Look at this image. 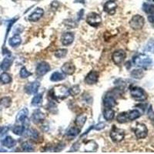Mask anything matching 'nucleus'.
<instances>
[{
    "label": "nucleus",
    "instance_id": "1",
    "mask_svg": "<svg viewBox=\"0 0 154 154\" xmlns=\"http://www.w3.org/2000/svg\"><path fill=\"white\" fill-rule=\"evenodd\" d=\"M52 97L56 100L66 99L69 96V89L64 85H56L51 90Z\"/></svg>",
    "mask_w": 154,
    "mask_h": 154
},
{
    "label": "nucleus",
    "instance_id": "2",
    "mask_svg": "<svg viewBox=\"0 0 154 154\" xmlns=\"http://www.w3.org/2000/svg\"><path fill=\"white\" fill-rule=\"evenodd\" d=\"M133 62L135 66L140 68H146L152 64V61L149 56L146 54H138L134 56Z\"/></svg>",
    "mask_w": 154,
    "mask_h": 154
},
{
    "label": "nucleus",
    "instance_id": "3",
    "mask_svg": "<svg viewBox=\"0 0 154 154\" xmlns=\"http://www.w3.org/2000/svg\"><path fill=\"white\" fill-rule=\"evenodd\" d=\"M130 94L132 97L137 101H144L147 99V94L142 88L133 86L130 89Z\"/></svg>",
    "mask_w": 154,
    "mask_h": 154
},
{
    "label": "nucleus",
    "instance_id": "4",
    "mask_svg": "<svg viewBox=\"0 0 154 154\" xmlns=\"http://www.w3.org/2000/svg\"><path fill=\"white\" fill-rule=\"evenodd\" d=\"M144 23H145L144 18L142 16L135 15L130 21V26L133 29L140 30L143 27Z\"/></svg>",
    "mask_w": 154,
    "mask_h": 154
},
{
    "label": "nucleus",
    "instance_id": "5",
    "mask_svg": "<svg viewBox=\"0 0 154 154\" xmlns=\"http://www.w3.org/2000/svg\"><path fill=\"white\" fill-rule=\"evenodd\" d=\"M86 23L91 26L95 27H98L102 23V18L101 16L99 14L96 13V12H91L89 13L87 16V18H86Z\"/></svg>",
    "mask_w": 154,
    "mask_h": 154
},
{
    "label": "nucleus",
    "instance_id": "6",
    "mask_svg": "<svg viewBox=\"0 0 154 154\" xmlns=\"http://www.w3.org/2000/svg\"><path fill=\"white\" fill-rule=\"evenodd\" d=\"M124 131H123V130L119 129V128L116 127V126H114L110 132V138L112 139V141L116 143L121 142V141L124 139Z\"/></svg>",
    "mask_w": 154,
    "mask_h": 154
},
{
    "label": "nucleus",
    "instance_id": "7",
    "mask_svg": "<svg viewBox=\"0 0 154 154\" xmlns=\"http://www.w3.org/2000/svg\"><path fill=\"white\" fill-rule=\"evenodd\" d=\"M134 133L137 139H144L147 137L148 130L143 123H137L134 128Z\"/></svg>",
    "mask_w": 154,
    "mask_h": 154
},
{
    "label": "nucleus",
    "instance_id": "8",
    "mask_svg": "<svg viewBox=\"0 0 154 154\" xmlns=\"http://www.w3.org/2000/svg\"><path fill=\"white\" fill-rule=\"evenodd\" d=\"M126 56V54L125 53V51L122 50V49L116 51V52H114L112 56V61H113V63H115L116 65H121L123 63V61H124Z\"/></svg>",
    "mask_w": 154,
    "mask_h": 154
},
{
    "label": "nucleus",
    "instance_id": "9",
    "mask_svg": "<svg viewBox=\"0 0 154 154\" xmlns=\"http://www.w3.org/2000/svg\"><path fill=\"white\" fill-rule=\"evenodd\" d=\"M49 70H50V66L49 63H47L46 62H42V63H38L35 72L38 76H42V75H46Z\"/></svg>",
    "mask_w": 154,
    "mask_h": 154
},
{
    "label": "nucleus",
    "instance_id": "10",
    "mask_svg": "<svg viewBox=\"0 0 154 154\" xmlns=\"http://www.w3.org/2000/svg\"><path fill=\"white\" fill-rule=\"evenodd\" d=\"M40 86V83L38 81H35V82H29L26 86H25V91L27 94H35L38 91V88Z\"/></svg>",
    "mask_w": 154,
    "mask_h": 154
},
{
    "label": "nucleus",
    "instance_id": "11",
    "mask_svg": "<svg viewBox=\"0 0 154 154\" xmlns=\"http://www.w3.org/2000/svg\"><path fill=\"white\" fill-rule=\"evenodd\" d=\"M116 8H117V3L115 0H109L103 6L104 11L109 15L115 14Z\"/></svg>",
    "mask_w": 154,
    "mask_h": 154
},
{
    "label": "nucleus",
    "instance_id": "12",
    "mask_svg": "<svg viewBox=\"0 0 154 154\" xmlns=\"http://www.w3.org/2000/svg\"><path fill=\"white\" fill-rule=\"evenodd\" d=\"M99 73L96 71H91L85 78V82L88 85H93L98 82Z\"/></svg>",
    "mask_w": 154,
    "mask_h": 154
},
{
    "label": "nucleus",
    "instance_id": "13",
    "mask_svg": "<svg viewBox=\"0 0 154 154\" xmlns=\"http://www.w3.org/2000/svg\"><path fill=\"white\" fill-rule=\"evenodd\" d=\"M46 119V115L42 112H41L39 109H36L33 112L32 115V120L34 123H40L43 122Z\"/></svg>",
    "mask_w": 154,
    "mask_h": 154
},
{
    "label": "nucleus",
    "instance_id": "14",
    "mask_svg": "<svg viewBox=\"0 0 154 154\" xmlns=\"http://www.w3.org/2000/svg\"><path fill=\"white\" fill-rule=\"evenodd\" d=\"M44 14V10L42 8H36L32 13L28 17L30 22H37L42 17Z\"/></svg>",
    "mask_w": 154,
    "mask_h": 154
},
{
    "label": "nucleus",
    "instance_id": "15",
    "mask_svg": "<svg viewBox=\"0 0 154 154\" xmlns=\"http://www.w3.org/2000/svg\"><path fill=\"white\" fill-rule=\"evenodd\" d=\"M61 70L66 75H72L75 72V67L72 63L67 62V63L63 64V66L61 67Z\"/></svg>",
    "mask_w": 154,
    "mask_h": 154
},
{
    "label": "nucleus",
    "instance_id": "16",
    "mask_svg": "<svg viewBox=\"0 0 154 154\" xmlns=\"http://www.w3.org/2000/svg\"><path fill=\"white\" fill-rule=\"evenodd\" d=\"M74 35L72 32H65L61 37V42L63 46H69L73 42Z\"/></svg>",
    "mask_w": 154,
    "mask_h": 154
},
{
    "label": "nucleus",
    "instance_id": "17",
    "mask_svg": "<svg viewBox=\"0 0 154 154\" xmlns=\"http://www.w3.org/2000/svg\"><path fill=\"white\" fill-rule=\"evenodd\" d=\"M103 106L105 108H113L116 106L115 98L112 96H106L103 98Z\"/></svg>",
    "mask_w": 154,
    "mask_h": 154
},
{
    "label": "nucleus",
    "instance_id": "18",
    "mask_svg": "<svg viewBox=\"0 0 154 154\" xmlns=\"http://www.w3.org/2000/svg\"><path fill=\"white\" fill-rule=\"evenodd\" d=\"M28 109L23 108V109H21L18 112L17 116H16V121H17L18 123H23L25 119H26L28 118Z\"/></svg>",
    "mask_w": 154,
    "mask_h": 154
},
{
    "label": "nucleus",
    "instance_id": "19",
    "mask_svg": "<svg viewBox=\"0 0 154 154\" xmlns=\"http://www.w3.org/2000/svg\"><path fill=\"white\" fill-rule=\"evenodd\" d=\"M115 112L112 108H105L103 110V117L106 120L111 121L114 119Z\"/></svg>",
    "mask_w": 154,
    "mask_h": 154
},
{
    "label": "nucleus",
    "instance_id": "20",
    "mask_svg": "<svg viewBox=\"0 0 154 154\" xmlns=\"http://www.w3.org/2000/svg\"><path fill=\"white\" fill-rule=\"evenodd\" d=\"M22 42V38L19 35H15L9 38V44L12 47H17Z\"/></svg>",
    "mask_w": 154,
    "mask_h": 154
},
{
    "label": "nucleus",
    "instance_id": "21",
    "mask_svg": "<svg viewBox=\"0 0 154 154\" xmlns=\"http://www.w3.org/2000/svg\"><path fill=\"white\" fill-rule=\"evenodd\" d=\"M2 143L4 146L7 147V148H12L15 146L16 144V141L11 137H6L2 141Z\"/></svg>",
    "mask_w": 154,
    "mask_h": 154
},
{
    "label": "nucleus",
    "instance_id": "22",
    "mask_svg": "<svg viewBox=\"0 0 154 154\" xmlns=\"http://www.w3.org/2000/svg\"><path fill=\"white\" fill-rule=\"evenodd\" d=\"M80 133V129L78 127H72L70 128L69 130L67 131L66 134V136L67 138H69V140H71V139L74 138V137H75L76 136H78V134Z\"/></svg>",
    "mask_w": 154,
    "mask_h": 154
},
{
    "label": "nucleus",
    "instance_id": "23",
    "mask_svg": "<svg viewBox=\"0 0 154 154\" xmlns=\"http://www.w3.org/2000/svg\"><path fill=\"white\" fill-rule=\"evenodd\" d=\"M66 79V74L61 73L60 72H55L52 74L50 77V80L53 82H59Z\"/></svg>",
    "mask_w": 154,
    "mask_h": 154
},
{
    "label": "nucleus",
    "instance_id": "24",
    "mask_svg": "<svg viewBox=\"0 0 154 154\" xmlns=\"http://www.w3.org/2000/svg\"><path fill=\"white\" fill-rule=\"evenodd\" d=\"M12 60L9 57H5L3 60V61L1 63V69L3 71H7L9 68H10L11 65H12Z\"/></svg>",
    "mask_w": 154,
    "mask_h": 154
},
{
    "label": "nucleus",
    "instance_id": "25",
    "mask_svg": "<svg viewBox=\"0 0 154 154\" xmlns=\"http://www.w3.org/2000/svg\"><path fill=\"white\" fill-rule=\"evenodd\" d=\"M116 120L119 123H125L128 121H130L129 120V117H128V112H123L118 114V116H116Z\"/></svg>",
    "mask_w": 154,
    "mask_h": 154
},
{
    "label": "nucleus",
    "instance_id": "26",
    "mask_svg": "<svg viewBox=\"0 0 154 154\" xmlns=\"http://www.w3.org/2000/svg\"><path fill=\"white\" fill-rule=\"evenodd\" d=\"M0 82L2 84H8L12 82V77L7 72H3L0 75Z\"/></svg>",
    "mask_w": 154,
    "mask_h": 154
},
{
    "label": "nucleus",
    "instance_id": "27",
    "mask_svg": "<svg viewBox=\"0 0 154 154\" xmlns=\"http://www.w3.org/2000/svg\"><path fill=\"white\" fill-rule=\"evenodd\" d=\"M131 76L133 77V79H142L143 77L144 76V72L143 69H134L131 72Z\"/></svg>",
    "mask_w": 154,
    "mask_h": 154
},
{
    "label": "nucleus",
    "instance_id": "28",
    "mask_svg": "<svg viewBox=\"0 0 154 154\" xmlns=\"http://www.w3.org/2000/svg\"><path fill=\"white\" fill-rule=\"evenodd\" d=\"M11 102L12 100L10 99V97H3L0 100V109L3 108H8V107L10 106Z\"/></svg>",
    "mask_w": 154,
    "mask_h": 154
},
{
    "label": "nucleus",
    "instance_id": "29",
    "mask_svg": "<svg viewBox=\"0 0 154 154\" xmlns=\"http://www.w3.org/2000/svg\"><path fill=\"white\" fill-rule=\"evenodd\" d=\"M42 94H37L34 96L32 100V106H39L42 104Z\"/></svg>",
    "mask_w": 154,
    "mask_h": 154
},
{
    "label": "nucleus",
    "instance_id": "30",
    "mask_svg": "<svg viewBox=\"0 0 154 154\" xmlns=\"http://www.w3.org/2000/svg\"><path fill=\"white\" fill-rule=\"evenodd\" d=\"M86 121V116L85 115H79L75 119V125L78 127L82 128V126H84L85 123Z\"/></svg>",
    "mask_w": 154,
    "mask_h": 154
},
{
    "label": "nucleus",
    "instance_id": "31",
    "mask_svg": "<svg viewBox=\"0 0 154 154\" xmlns=\"http://www.w3.org/2000/svg\"><path fill=\"white\" fill-rule=\"evenodd\" d=\"M28 136L32 140H34V141H37L38 139L40 138L38 132L34 129H30L29 130H28Z\"/></svg>",
    "mask_w": 154,
    "mask_h": 154
},
{
    "label": "nucleus",
    "instance_id": "32",
    "mask_svg": "<svg viewBox=\"0 0 154 154\" xmlns=\"http://www.w3.org/2000/svg\"><path fill=\"white\" fill-rule=\"evenodd\" d=\"M140 111H138L137 109H133V110H130V112H128V117H129V120L133 121L135 119H138L140 116Z\"/></svg>",
    "mask_w": 154,
    "mask_h": 154
},
{
    "label": "nucleus",
    "instance_id": "33",
    "mask_svg": "<svg viewBox=\"0 0 154 154\" xmlns=\"http://www.w3.org/2000/svg\"><path fill=\"white\" fill-rule=\"evenodd\" d=\"M46 109H48V111L51 112V113L56 114L58 112L57 106H56V104L53 101H49L48 105L46 106Z\"/></svg>",
    "mask_w": 154,
    "mask_h": 154
},
{
    "label": "nucleus",
    "instance_id": "34",
    "mask_svg": "<svg viewBox=\"0 0 154 154\" xmlns=\"http://www.w3.org/2000/svg\"><path fill=\"white\" fill-rule=\"evenodd\" d=\"M93 141L92 140V141H89L88 143H86V150L88 151V152H94L97 149V147H98V146H97V144L96 143L94 142L93 143Z\"/></svg>",
    "mask_w": 154,
    "mask_h": 154
},
{
    "label": "nucleus",
    "instance_id": "35",
    "mask_svg": "<svg viewBox=\"0 0 154 154\" xmlns=\"http://www.w3.org/2000/svg\"><path fill=\"white\" fill-rule=\"evenodd\" d=\"M12 132L13 133L17 136H21L25 132V126H15L12 128Z\"/></svg>",
    "mask_w": 154,
    "mask_h": 154
},
{
    "label": "nucleus",
    "instance_id": "36",
    "mask_svg": "<svg viewBox=\"0 0 154 154\" xmlns=\"http://www.w3.org/2000/svg\"><path fill=\"white\" fill-rule=\"evenodd\" d=\"M21 146L22 149H23V151H25V152H32V151L34 150V147L32 146V145L30 143L27 142V141L23 143Z\"/></svg>",
    "mask_w": 154,
    "mask_h": 154
},
{
    "label": "nucleus",
    "instance_id": "37",
    "mask_svg": "<svg viewBox=\"0 0 154 154\" xmlns=\"http://www.w3.org/2000/svg\"><path fill=\"white\" fill-rule=\"evenodd\" d=\"M143 9L144 12L147 13V14L154 13V5H152V4L144 3Z\"/></svg>",
    "mask_w": 154,
    "mask_h": 154
},
{
    "label": "nucleus",
    "instance_id": "38",
    "mask_svg": "<svg viewBox=\"0 0 154 154\" xmlns=\"http://www.w3.org/2000/svg\"><path fill=\"white\" fill-rule=\"evenodd\" d=\"M66 54H67V49H58V50H56L54 53L55 56L57 58H60V59L65 57V56H66Z\"/></svg>",
    "mask_w": 154,
    "mask_h": 154
},
{
    "label": "nucleus",
    "instance_id": "39",
    "mask_svg": "<svg viewBox=\"0 0 154 154\" xmlns=\"http://www.w3.org/2000/svg\"><path fill=\"white\" fill-rule=\"evenodd\" d=\"M19 75H20V77L23 78V79H26V78H28L29 76H30L32 75V73L30 72H29L26 67H23L21 69V70H20Z\"/></svg>",
    "mask_w": 154,
    "mask_h": 154
},
{
    "label": "nucleus",
    "instance_id": "40",
    "mask_svg": "<svg viewBox=\"0 0 154 154\" xmlns=\"http://www.w3.org/2000/svg\"><path fill=\"white\" fill-rule=\"evenodd\" d=\"M79 93H80V87L78 85H75L69 89V94L72 96H76L79 94Z\"/></svg>",
    "mask_w": 154,
    "mask_h": 154
},
{
    "label": "nucleus",
    "instance_id": "41",
    "mask_svg": "<svg viewBox=\"0 0 154 154\" xmlns=\"http://www.w3.org/2000/svg\"><path fill=\"white\" fill-rule=\"evenodd\" d=\"M145 50L146 52H149V53H154V39H151L148 42V43L146 46Z\"/></svg>",
    "mask_w": 154,
    "mask_h": 154
},
{
    "label": "nucleus",
    "instance_id": "42",
    "mask_svg": "<svg viewBox=\"0 0 154 154\" xmlns=\"http://www.w3.org/2000/svg\"><path fill=\"white\" fill-rule=\"evenodd\" d=\"M65 25L68 27V29H74L77 26V23L71 19H67L65 21Z\"/></svg>",
    "mask_w": 154,
    "mask_h": 154
},
{
    "label": "nucleus",
    "instance_id": "43",
    "mask_svg": "<svg viewBox=\"0 0 154 154\" xmlns=\"http://www.w3.org/2000/svg\"><path fill=\"white\" fill-rule=\"evenodd\" d=\"M147 115H148V117H149L151 120L154 121V112L152 111V106H149V110H148V112H147Z\"/></svg>",
    "mask_w": 154,
    "mask_h": 154
},
{
    "label": "nucleus",
    "instance_id": "44",
    "mask_svg": "<svg viewBox=\"0 0 154 154\" xmlns=\"http://www.w3.org/2000/svg\"><path fill=\"white\" fill-rule=\"evenodd\" d=\"M104 127H105V124H104V123H98L97 125H96V126H94V127L93 128L96 130H102V129H103Z\"/></svg>",
    "mask_w": 154,
    "mask_h": 154
},
{
    "label": "nucleus",
    "instance_id": "45",
    "mask_svg": "<svg viewBox=\"0 0 154 154\" xmlns=\"http://www.w3.org/2000/svg\"><path fill=\"white\" fill-rule=\"evenodd\" d=\"M148 20L149 23H154V13H151L148 16Z\"/></svg>",
    "mask_w": 154,
    "mask_h": 154
},
{
    "label": "nucleus",
    "instance_id": "46",
    "mask_svg": "<svg viewBox=\"0 0 154 154\" xmlns=\"http://www.w3.org/2000/svg\"><path fill=\"white\" fill-rule=\"evenodd\" d=\"M148 1L150 2H154V0H148Z\"/></svg>",
    "mask_w": 154,
    "mask_h": 154
},
{
    "label": "nucleus",
    "instance_id": "47",
    "mask_svg": "<svg viewBox=\"0 0 154 154\" xmlns=\"http://www.w3.org/2000/svg\"><path fill=\"white\" fill-rule=\"evenodd\" d=\"M1 130H2V128L0 127V133H1Z\"/></svg>",
    "mask_w": 154,
    "mask_h": 154
},
{
    "label": "nucleus",
    "instance_id": "48",
    "mask_svg": "<svg viewBox=\"0 0 154 154\" xmlns=\"http://www.w3.org/2000/svg\"><path fill=\"white\" fill-rule=\"evenodd\" d=\"M33 1H40V0H33Z\"/></svg>",
    "mask_w": 154,
    "mask_h": 154
},
{
    "label": "nucleus",
    "instance_id": "49",
    "mask_svg": "<svg viewBox=\"0 0 154 154\" xmlns=\"http://www.w3.org/2000/svg\"><path fill=\"white\" fill-rule=\"evenodd\" d=\"M15 1H16V0H15Z\"/></svg>",
    "mask_w": 154,
    "mask_h": 154
}]
</instances>
